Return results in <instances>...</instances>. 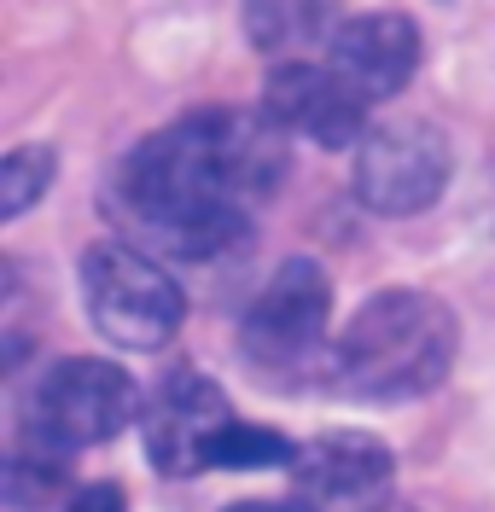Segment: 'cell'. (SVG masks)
<instances>
[{
  "label": "cell",
  "instance_id": "1",
  "mask_svg": "<svg viewBox=\"0 0 495 512\" xmlns=\"http://www.w3.org/2000/svg\"><path fill=\"white\" fill-rule=\"evenodd\" d=\"M286 128L268 111H193L158 128L123 163V210L175 256L228 251L245 233V204L280 187Z\"/></svg>",
  "mask_w": 495,
  "mask_h": 512
},
{
  "label": "cell",
  "instance_id": "2",
  "mask_svg": "<svg viewBox=\"0 0 495 512\" xmlns=\"http://www.w3.org/2000/svg\"><path fill=\"white\" fill-rule=\"evenodd\" d=\"M455 338L461 332L443 297L396 286L356 309V320L344 326V338L327 355V373L338 390L362 402H408L449 379Z\"/></svg>",
  "mask_w": 495,
  "mask_h": 512
},
{
  "label": "cell",
  "instance_id": "3",
  "mask_svg": "<svg viewBox=\"0 0 495 512\" xmlns=\"http://www.w3.org/2000/svg\"><path fill=\"white\" fill-rule=\"evenodd\" d=\"M82 303L105 344L117 350H164L181 332V286L140 245H94L82 256Z\"/></svg>",
  "mask_w": 495,
  "mask_h": 512
},
{
  "label": "cell",
  "instance_id": "4",
  "mask_svg": "<svg viewBox=\"0 0 495 512\" xmlns=\"http://www.w3.org/2000/svg\"><path fill=\"white\" fill-rule=\"evenodd\" d=\"M134 414H140V396L129 373L117 361L76 355V361H59L24 402V443L47 454H76V448L111 443Z\"/></svg>",
  "mask_w": 495,
  "mask_h": 512
},
{
  "label": "cell",
  "instance_id": "5",
  "mask_svg": "<svg viewBox=\"0 0 495 512\" xmlns=\"http://www.w3.org/2000/svg\"><path fill=\"white\" fill-rule=\"evenodd\" d=\"M327 320H332V280L321 262L292 256L274 268V280L257 291V303L245 309V355L268 367V373H297L309 367L321 344H327Z\"/></svg>",
  "mask_w": 495,
  "mask_h": 512
},
{
  "label": "cell",
  "instance_id": "6",
  "mask_svg": "<svg viewBox=\"0 0 495 512\" xmlns=\"http://www.w3.org/2000/svg\"><path fill=\"white\" fill-rule=\"evenodd\" d=\"M449 140L426 117H396V123L362 134L356 152V192L373 216H420L449 187Z\"/></svg>",
  "mask_w": 495,
  "mask_h": 512
},
{
  "label": "cell",
  "instance_id": "7",
  "mask_svg": "<svg viewBox=\"0 0 495 512\" xmlns=\"http://www.w3.org/2000/svg\"><path fill=\"white\" fill-rule=\"evenodd\" d=\"M140 425H146L152 460L181 478V472L216 466V443H222V431L233 425V408L222 402V390L204 379V373H175V379H164L152 390Z\"/></svg>",
  "mask_w": 495,
  "mask_h": 512
},
{
  "label": "cell",
  "instance_id": "8",
  "mask_svg": "<svg viewBox=\"0 0 495 512\" xmlns=\"http://www.w3.org/2000/svg\"><path fill=\"white\" fill-rule=\"evenodd\" d=\"M391 448L362 431H332L297 448L292 478L297 495L315 512H373L379 495L391 489Z\"/></svg>",
  "mask_w": 495,
  "mask_h": 512
},
{
  "label": "cell",
  "instance_id": "9",
  "mask_svg": "<svg viewBox=\"0 0 495 512\" xmlns=\"http://www.w3.org/2000/svg\"><path fill=\"white\" fill-rule=\"evenodd\" d=\"M268 117L280 128H292L315 146H350L362 134L367 99L332 70V64L309 59H280V70L268 76Z\"/></svg>",
  "mask_w": 495,
  "mask_h": 512
},
{
  "label": "cell",
  "instance_id": "10",
  "mask_svg": "<svg viewBox=\"0 0 495 512\" xmlns=\"http://www.w3.org/2000/svg\"><path fill=\"white\" fill-rule=\"evenodd\" d=\"M332 70L356 88V94L373 105V99H391L414 82L420 70V30L414 18L402 12H367V18H350L332 35Z\"/></svg>",
  "mask_w": 495,
  "mask_h": 512
},
{
  "label": "cell",
  "instance_id": "11",
  "mask_svg": "<svg viewBox=\"0 0 495 512\" xmlns=\"http://www.w3.org/2000/svg\"><path fill=\"white\" fill-rule=\"evenodd\" d=\"M245 12V35L251 47L268 59H303L315 41H327L332 18H338V0H239Z\"/></svg>",
  "mask_w": 495,
  "mask_h": 512
},
{
  "label": "cell",
  "instance_id": "12",
  "mask_svg": "<svg viewBox=\"0 0 495 512\" xmlns=\"http://www.w3.org/2000/svg\"><path fill=\"white\" fill-rule=\"evenodd\" d=\"M53 175H59L53 146H18L0 163V216H24L35 198L53 187Z\"/></svg>",
  "mask_w": 495,
  "mask_h": 512
},
{
  "label": "cell",
  "instance_id": "13",
  "mask_svg": "<svg viewBox=\"0 0 495 512\" xmlns=\"http://www.w3.org/2000/svg\"><path fill=\"white\" fill-rule=\"evenodd\" d=\"M59 472H65V454L18 443V454L6 460V501H12V507H41V501L53 495Z\"/></svg>",
  "mask_w": 495,
  "mask_h": 512
},
{
  "label": "cell",
  "instance_id": "14",
  "mask_svg": "<svg viewBox=\"0 0 495 512\" xmlns=\"http://www.w3.org/2000/svg\"><path fill=\"white\" fill-rule=\"evenodd\" d=\"M297 448L280 437V431H263V425H245L233 419L216 443V466H292Z\"/></svg>",
  "mask_w": 495,
  "mask_h": 512
},
{
  "label": "cell",
  "instance_id": "15",
  "mask_svg": "<svg viewBox=\"0 0 495 512\" xmlns=\"http://www.w3.org/2000/svg\"><path fill=\"white\" fill-rule=\"evenodd\" d=\"M65 512H123V489L117 483H88V489L70 495Z\"/></svg>",
  "mask_w": 495,
  "mask_h": 512
},
{
  "label": "cell",
  "instance_id": "16",
  "mask_svg": "<svg viewBox=\"0 0 495 512\" xmlns=\"http://www.w3.org/2000/svg\"><path fill=\"white\" fill-rule=\"evenodd\" d=\"M228 512H315L303 495H292V501H239V507H228Z\"/></svg>",
  "mask_w": 495,
  "mask_h": 512
}]
</instances>
